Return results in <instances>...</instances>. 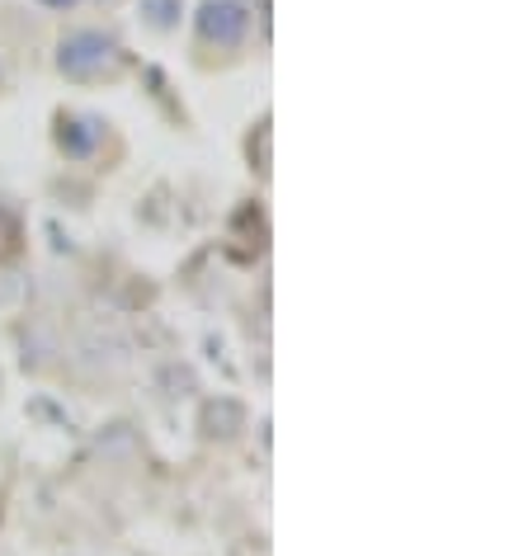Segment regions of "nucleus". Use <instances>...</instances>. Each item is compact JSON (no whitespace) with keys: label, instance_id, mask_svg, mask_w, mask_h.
<instances>
[{"label":"nucleus","instance_id":"f257e3e1","mask_svg":"<svg viewBox=\"0 0 528 556\" xmlns=\"http://www.w3.org/2000/svg\"><path fill=\"white\" fill-rule=\"evenodd\" d=\"M58 66L66 76H76V80L104 76V72H114V66H118V43L109 34H100V29H76V34L62 38Z\"/></svg>","mask_w":528,"mask_h":556},{"label":"nucleus","instance_id":"f03ea898","mask_svg":"<svg viewBox=\"0 0 528 556\" xmlns=\"http://www.w3.org/2000/svg\"><path fill=\"white\" fill-rule=\"evenodd\" d=\"M246 5H236V0H208V5L199 10V34L208 38V43H222V48H236L246 34Z\"/></svg>","mask_w":528,"mask_h":556},{"label":"nucleus","instance_id":"7ed1b4c3","mask_svg":"<svg viewBox=\"0 0 528 556\" xmlns=\"http://www.w3.org/2000/svg\"><path fill=\"white\" fill-rule=\"evenodd\" d=\"M241 425H246V410L236 406V401H227V396L213 401V406L203 410V429H208L213 439H231Z\"/></svg>","mask_w":528,"mask_h":556},{"label":"nucleus","instance_id":"20e7f679","mask_svg":"<svg viewBox=\"0 0 528 556\" xmlns=\"http://www.w3.org/2000/svg\"><path fill=\"white\" fill-rule=\"evenodd\" d=\"M62 147L72 151V156H86L95 147V128L90 123H62Z\"/></svg>","mask_w":528,"mask_h":556},{"label":"nucleus","instance_id":"39448f33","mask_svg":"<svg viewBox=\"0 0 528 556\" xmlns=\"http://www.w3.org/2000/svg\"><path fill=\"white\" fill-rule=\"evenodd\" d=\"M151 10H156V15H151V24H161V29H165V24H175V15H171L175 0H151Z\"/></svg>","mask_w":528,"mask_h":556},{"label":"nucleus","instance_id":"423d86ee","mask_svg":"<svg viewBox=\"0 0 528 556\" xmlns=\"http://www.w3.org/2000/svg\"><path fill=\"white\" fill-rule=\"evenodd\" d=\"M43 5H72V0H43Z\"/></svg>","mask_w":528,"mask_h":556}]
</instances>
